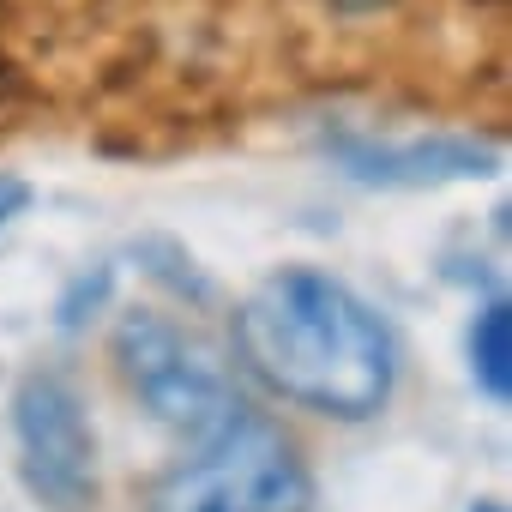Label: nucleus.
<instances>
[{
	"label": "nucleus",
	"instance_id": "0eeeda50",
	"mask_svg": "<svg viewBox=\"0 0 512 512\" xmlns=\"http://www.w3.org/2000/svg\"><path fill=\"white\" fill-rule=\"evenodd\" d=\"M127 260H133L157 290H169L175 302H187V308H217V284L199 272V260L187 253V241H175V235H133V241H127Z\"/></svg>",
	"mask_w": 512,
	"mask_h": 512
},
{
	"label": "nucleus",
	"instance_id": "7ed1b4c3",
	"mask_svg": "<svg viewBox=\"0 0 512 512\" xmlns=\"http://www.w3.org/2000/svg\"><path fill=\"white\" fill-rule=\"evenodd\" d=\"M109 356H115L121 386L175 434L199 440L241 404L235 386H229V368L217 362V350L199 332H187V326H175V320H163L151 308H133V314L115 320Z\"/></svg>",
	"mask_w": 512,
	"mask_h": 512
},
{
	"label": "nucleus",
	"instance_id": "20e7f679",
	"mask_svg": "<svg viewBox=\"0 0 512 512\" xmlns=\"http://www.w3.org/2000/svg\"><path fill=\"white\" fill-rule=\"evenodd\" d=\"M13 434H19V482L43 512H91L97 482V434L85 398L67 374L37 368L13 392Z\"/></svg>",
	"mask_w": 512,
	"mask_h": 512
},
{
	"label": "nucleus",
	"instance_id": "1a4fd4ad",
	"mask_svg": "<svg viewBox=\"0 0 512 512\" xmlns=\"http://www.w3.org/2000/svg\"><path fill=\"white\" fill-rule=\"evenodd\" d=\"M31 199H37V193H31V181H25V175H7V169H0V229H7L13 217H25V211H31Z\"/></svg>",
	"mask_w": 512,
	"mask_h": 512
},
{
	"label": "nucleus",
	"instance_id": "423d86ee",
	"mask_svg": "<svg viewBox=\"0 0 512 512\" xmlns=\"http://www.w3.org/2000/svg\"><path fill=\"white\" fill-rule=\"evenodd\" d=\"M470 380L494 410L512 404V302H506V290H488L470 320Z\"/></svg>",
	"mask_w": 512,
	"mask_h": 512
},
{
	"label": "nucleus",
	"instance_id": "f03ea898",
	"mask_svg": "<svg viewBox=\"0 0 512 512\" xmlns=\"http://www.w3.org/2000/svg\"><path fill=\"white\" fill-rule=\"evenodd\" d=\"M151 512H314V476L272 416L235 404L151 488Z\"/></svg>",
	"mask_w": 512,
	"mask_h": 512
},
{
	"label": "nucleus",
	"instance_id": "6e6552de",
	"mask_svg": "<svg viewBox=\"0 0 512 512\" xmlns=\"http://www.w3.org/2000/svg\"><path fill=\"white\" fill-rule=\"evenodd\" d=\"M109 296H115V266H91V272H79L67 290H61V302H55V326L73 338V332H85L103 308H109Z\"/></svg>",
	"mask_w": 512,
	"mask_h": 512
},
{
	"label": "nucleus",
	"instance_id": "9d476101",
	"mask_svg": "<svg viewBox=\"0 0 512 512\" xmlns=\"http://www.w3.org/2000/svg\"><path fill=\"white\" fill-rule=\"evenodd\" d=\"M470 512H506V506H500V500H476Z\"/></svg>",
	"mask_w": 512,
	"mask_h": 512
},
{
	"label": "nucleus",
	"instance_id": "39448f33",
	"mask_svg": "<svg viewBox=\"0 0 512 512\" xmlns=\"http://www.w3.org/2000/svg\"><path fill=\"white\" fill-rule=\"evenodd\" d=\"M326 157L356 181V187H452V181H494L500 175V145L464 139V133H428V139H362V133H326Z\"/></svg>",
	"mask_w": 512,
	"mask_h": 512
},
{
	"label": "nucleus",
	"instance_id": "f257e3e1",
	"mask_svg": "<svg viewBox=\"0 0 512 512\" xmlns=\"http://www.w3.org/2000/svg\"><path fill=\"white\" fill-rule=\"evenodd\" d=\"M235 350L266 392L338 422H374L398 386L386 320L332 272L284 266L235 314Z\"/></svg>",
	"mask_w": 512,
	"mask_h": 512
}]
</instances>
